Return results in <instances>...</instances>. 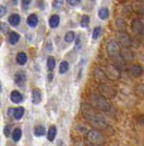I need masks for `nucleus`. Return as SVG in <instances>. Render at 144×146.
<instances>
[{"instance_id":"23","label":"nucleus","mask_w":144,"mask_h":146,"mask_svg":"<svg viewBox=\"0 0 144 146\" xmlns=\"http://www.w3.org/2000/svg\"><path fill=\"white\" fill-rule=\"evenodd\" d=\"M68 69H69V63L65 62V60L61 62L60 66H59V73L61 74V75H63V74H65L68 72Z\"/></svg>"},{"instance_id":"2","label":"nucleus","mask_w":144,"mask_h":146,"mask_svg":"<svg viewBox=\"0 0 144 146\" xmlns=\"http://www.w3.org/2000/svg\"><path fill=\"white\" fill-rule=\"evenodd\" d=\"M90 104L93 106L94 108L98 109L99 111L104 112V111H110L111 110V104L108 102L107 99H105L104 97L101 95H92L90 97Z\"/></svg>"},{"instance_id":"35","label":"nucleus","mask_w":144,"mask_h":146,"mask_svg":"<svg viewBox=\"0 0 144 146\" xmlns=\"http://www.w3.org/2000/svg\"><path fill=\"white\" fill-rule=\"evenodd\" d=\"M67 2H68L70 6H77L78 3L81 2V0H67Z\"/></svg>"},{"instance_id":"16","label":"nucleus","mask_w":144,"mask_h":146,"mask_svg":"<svg viewBox=\"0 0 144 146\" xmlns=\"http://www.w3.org/2000/svg\"><path fill=\"white\" fill-rule=\"evenodd\" d=\"M20 34L19 33H16V32H10L9 33V37H8V40H9V43L12 44V45H14V44H16L19 41H20Z\"/></svg>"},{"instance_id":"20","label":"nucleus","mask_w":144,"mask_h":146,"mask_svg":"<svg viewBox=\"0 0 144 146\" xmlns=\"http://www.w3.org/2000/svg\"><path fill=\"white\" fill-rule=\"evenodd\" d=\"M13 117H14L15 120H20L22 119V117L24 115V108H16V109H13Z\"/></svg>"},{"instance_id":"1","label":"nucleus","mask_w":144,"mask_h":146,"mask_svg":"<svg viewBox=\"0 0 144 146\" xmlns=\"http://www.w3.org/2000/svg\"><path fill=\"white\" fill-rule=\"evenodd\" d=\"M81 112L83 117L95 129H105L107 126V119L104 115V113L94 108L90 103H83L81 107Z\"/></svg>"},{"instance_id":"30","label":"nucleus","mask_w":144,"mask_h":146,"mask_svg":"<svg viewBox=\"0 0 144 146\" xmlns=\"http://www.w3.org/2000/svg\"><path fill=\"white\" fill-rule=\"evenodd\" d=\"M88 24H90V17L84 15L82 17V20H81V27L82 28H86Z\"/></svg>"},{"instance_id":"25","label":"nucleus","mask_w":144,"mask_h":146,"mask_svg":"<svg viewBox=\"0 0 144 146\" xmlns=\"http://www.w3.org/2000/svg\"><path fill=\"white\" fill-rule=\"evenodd\" d=\"M75 38V34H74V32L73 31H69V32H67L65 35V41L67 43H71L73 42V40Z\"/></svg>"},{"instance_id":"31","label":"nucleus","mask_w":144,"mask_h":146,"mask_svg":"<svg viewBox=\"0 0 144 146\" xmlns=\"http://www.w3.org/2000/svg\"><path fill=\"white\" fill-rule=\"evenodd\" d=\"M8 30H9V27H8V24L3 23V22H0V31H1V33H3V34H7Z\"/></svg>"},{"instance_id":"27","label":"nucleus","mask_w":144,"mask_h":146,"mask_svg":"<svg viewBox=\"0 0 144 146\" xmlns=\"http://www.w3.org/2000/svg\"><path fill=\"white\" fill-rule=\"evenodd\" d=\"M120 54H121L122 58L126 60V63H127V62H129V60H132V59H133V56H132V54H131L130 52L127 51V48H126V50H124L123 52H121Z\"/></svg>"},{"instance_id":"4","label":"nucleus","mask_w":144,"mask_h":146,"mask_svg":"<svg viewBox=\"0 0 144 146\" xmlns=\"http://www.w3.org/2000/svg\"><path fill=\"white\" fill-rule=\"evenodd\" d=\"M98 92H99V95L101 97H104L105 99H113V98H115L116 96V89L114 87H111L110 85H108V84H105V82H101L99 85H98Z\"/></svg>"},{"instance_id":"19","label":"nucleus","mask_w":144,"mask_h":146,"mask_svg":"<svg viewBox=\"0 0 144 146\" xmlns=\"http://www.w3.org/2000/svg\"><path fill=\"white\" fill-rule=\"evenodd\" d=\"M59 22H60V19H59V17L57 15H51L50 18H49V25H50V28H52V29L57 28L58 25H59Z\"/></svg>"},{"instance_id":"22","label":"nucleus","mask_w":144,"mask_h":146,"mask_svg":"<svg viewBox=\"0 0 144 146\" xmlns=\"http://www.w3.org/2000/svg\"><path fill=\"white\" fill-rule=\"evenodd\" d=\"M98 17L101 20H106L109 17V11H108L107 8H101L99 11H98Z\"/></svg>"},{"instance_id":"9","label":"nucleus","mask_w":144,"mask_h":146,"mask_svg":"<svg viewBox=\"0 0 144 146\" xmlns=\"http://www.w3.org/2000/svg\"><path fill=\"white\" fill-rule=\"evenodd\" d=\"M128 69L131 73V75H133L134 77H140L143 74V68H142V66L139 65V64H131Z\"/></svg>"},{"instance_id":"12","label":"nucleus","mask_w":144,"mask_h":146,"mask_svg":"<svg viewBox=\"0 0 144 146\" xmlns=\"http://www.w3.org/2000/svg\"><path fill=\"white\" fill-rule=\"evenodd\" d=\"M42 101V94L38 89H33L32 90V102L34 104H39Z\"/></svg>"},{"instance_id":"29","label":"nucleus","mask_w":144,"mask_h":146,"mask_svg":"<svg viewBox=\"0 0 144 146\" xmlns=\"http://www.w3.org/2000/svg\"><path fill=\"white\" fill-rule=\"evenodd\" d=\"M101 27H97V28H95L93 30V33H92V37H93L94 40H97L98 37L101 36Z\"/></svg>"},{"instance_id":"8","label":"nucleus","mask_w":144,"mask_h":146,"mask_svg":"<svg viewBox=\"0 0 144 146\" xmlns=\"http://www.w3.org/2000/svg\"><path fill=\"white\" fill-rule=\"evenodd\" d=\"M131 28H132V31H133L135 34H142L144 32V24L140 21L139 19H134V20L132 21Z\"/></svg>"},{"instance_id":"24","label":"nucleus","mask_w":144,"mask_h":146,"mask_svg":"<svg viewBox=\"0 0 144 146\" xmlns=\"http://www.w3.org/2000/svg\"><path fill=\"white\" fill-rule=\"evenodd\" d=\"M46 133V130H45V127H44L43 125H38V126H36L35 129H34V134H35L36 136H43L44 134Z\"/></svg>"},{"instance_id":"34","label":"nucleus","mask_w":144,"mask_h":146,"mask_svg":"<svg viewBox=\"0 0 144 146\" xmlns=\"http://www.w3.org/2000/svg\"><path fill=\"white\" fill-rule=\"evenodd\" d=\"M6 13H7V8L5 6H0V18H2Z\"/></svg>"},{"instance_id":"32","label":"nucleus","mask_w":144,"mask_h":146,"mask_svg":"<svg viewBox=\"0 0 144 146\" xmlns=\"http://www.w3.org/2000/svg\"><path fill=\"white\" fill-rule=\"evenodd\" d=\"M54 7L55 8H60L62 7V5H63V0H54Z\"/></svg>"},{"instance_id":"5","label":"nucleus","mask_w":144,"mask_h":146,"mask_svg":"<svg viewBox=\"0 0 144 146\" xmlns=\"http://www.w3.org/2000/svg\"><path fill=\"white\" fill-rule=\"evenodd\" d=\"M86 139L94 145H101L105 142V137L98 130H91L86 134Z\"/></svg>"},{"instance_id":"3","label":"nucleus","mask_w":144,"mask_h":146,"mask_svg":"<svg viewBox=\"0 0 144 146\" xmlns=\"http://www.w3.org/2000/svg\"><path fill=\"white\" fill-rule=\"evenodd\" d=\"M101 72L109 80H117L120 78V70L114 65H106L101 67Z\"/></svg>"},{"instance_id":"7","label":"nucleus","mask_w":144,"mask_h":146,"mask_svg":"<svg viewBox=\"0 0 144 146\" xmlns=\"http://www.w3.org/2000/svg\"><path fill=\"white\" fill-rule=\"evenodd\" d=\"M118 41H119V45L123 46L124 48H129L131 46V38L126 32L118 33Z\"/></svg>"},{"instance_id":"17","label":"nucleus","mask_w":144,"mask_h":146,"mask_svg":"<svg viewBox=\"0 0 144 146\" xmlns=\"http://www.w3.org/2000/svg\"><path fill=\"white\" fill-rule=\"evenodd\" d=\"M15 60H16V63H18L19 65H24V64L27 62V56H26V54H25V53L20 52V53H18Z\"/></svg>"},{"instance_id":"11","label":"nucleus","mask_w":144,"mask_h":146,"mask_svg":"<svg viewBox=\"0 0 144 146\" xmlns=\"http://www.w3.org/2000/svg\"><path fill=\"white\" fill-rule=\"evenodd\" d=\"M132 10L137 13H144V2L141 0H137L132 3Z\"/></svg>"},{"instance_id":"15","label":"nucleus","mask_w":144,"mask_h":146,"mask_svg":"<svg viewBox=\"0 0 144 146\" xmlns=\"http://www.w3.org/2000/svg\"><path fill=\"white\" fill-rule=\"evenodd\" d=\"M21 22V17L16 13H13L9 17V23L12 25V27H18Z\"/></svg>"},{"instance_id":"21","label":"nucleus","mask_w":144,"mask_h":146,"mask_svg":"<svg viewBox=\"0 0 144 146\" xmlns=\"http://www.w3.org/2000/svg\"><path fill=\"white\" fill-rule=\"evenodd\" d=\"M21 136H22L21 129L16 127V129H14V130L12 131V139H13L14 142H19L20 139H21Z\"/></svg>"},{"instance_id":"36","label":"nucleus","mask_w":144,"mask_h":146,"mask_svg":"<svg viewBox=\"0 0 144 146\" xmlns=\"http://www.w3.org/2000/svg\"><path fill=\"white\" fill-rule=\"evenodd\" d=\"M31 2H32V0H22V6L24 8H27L31 5Z\"/></svg>"},{"instance_id":"28","label":"nucleus","mask_w":144,"mask_h":146,"mask_svg":"<svg viewBox=\"0 0 144 146\" xmlns=\"http://www.w3.org/2000/svg\"><path fill=\"white\" fill-rule=\"evenodd\" d=\"M55 66H56V59L54 58L52 56H49L48 59H47V68L49 70H52L55 68Z\"/></svg>"},{"instance_id":"26","label":"nucleus","mask_w":144,"mask_h":146,"mask_svg":"<svg viewBox=\"0 0 144 146\" xmlns=\"http://www.w3.org/2000/svg\"><path fill=\"white\" fill-rule=\"evenodd\" d=\"M116 25H117L118 29L121 30V31H124V30H126V23H124V20H123L122 18H117V20H116Z\"/></svg>"},{"instance_id":"33","label":"nucleus","mask_w":144,"mask_h":146,"mask_svg":"<svg viewBox=\"0 0 144 146\" xmlns=\"http://www.w3.org/2000/svg\"><path fill=\"white\" fill-rule=\"evenodd\" d=\"M10 133H11V126H10V125H7V126H5L3 134H5L6 136H9V135H10Z\"/></svg>"},{"instance_id":"38","label":"nucleus","mask_w":144,"mask_h":146,"mask_svg":"<svg viewBox=\"0 0 144 146\" xmlns=\"http://www.w3.org/2000/svg\"><path fill=\"white\" fill-rule=\"evenodd\" d=\"M141 1H143V2H144V0H141Z\"/></svg>"},{"instance_id":"18","label":"nucleus","mask_w":144,"mask_h":146,"mask_svg":"<svg viewBox=\"0 0 144 146\" xmlns=\"http://www.w3.org/2000/svg\"><path fill=\"white\" fill-rule=\"evenodd\" d=\"M56 135H57V127L55 125H52L50 129H49L48 133H47V139H48V141L52 142L54 139H56Z\"/></svg>"},{"instance_id":"37","label":"nucleus","mask_w":144,"mask_h":146,"mask_svg":"<svg viewBox=\"0 0 144 146\" xmlns=\"http://www.w3.org/2000/svg\"><path fill=\"white\" fill-rule=\"evenodd\" d=\"M0 91H1V86H0Z\"/></svg>"},{"instance_id":"14","label":"nucleus","mask_w":144,"mask_h":146,"mask_svg":"<svg viewBox=\"0 0 144 146\" xmlns=\"http://www.w3.org/2000/svg\"><path fill=\"white\" fill-rule=\"evenodd\" d=\"M27 24H29L31 28H35L36 25L38 24V17L35 15V13H32V15H29L27 17Z\"/></svg>"},{"instance_id":"10","label":"nucleus","mask_w":144,"mask_h":146,"mask_svg":"<svg viewBox=\"0 0 144 146\" xmlns=\"http://www.w3.org/2000/svg\"><path fill=\"white\" fill-rule=\"evenodd\" d=\"M26 81V75L24 72H19V73L15 74L14 76V82L19 86V87H22Z\"/></svg>"},{"instance_id":"13","label":"nucleus","mask_w":144,"mask_h":146,"mask_svg":"<svg viewBox=\"0 0 144 146\" xmlns=\"http://www.w3.org/2000/svg\"><path fill=\"white\" fill-rule=\"evenodd\" d=\"M10 99H11V101H12L13 103H21L22 101H23V97H22V95L19 92V91H16V90H14V91L11 92Z\"/></svg>"},{"instance_id":"6","label":"nucleus","mask_w":144,"mask_h":146,"mask_svg":"<svg viewBox=\"0 0 144 146\" xmlns=\"http://www.w3.org/2000/svg\"><path fill=\"white\" fill-rule=\"evenodd\" d=\"M106 48H107V53L108 55L114 59L118 56H120L121 54V48H120V45L117 41H114V40H110L108 41L107 45H106Z\"/></svg>"}]
</instances>
